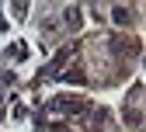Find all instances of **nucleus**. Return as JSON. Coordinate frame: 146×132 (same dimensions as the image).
Wrapping results in <instances>:
<instances>
[{
  "instance_id": "f257e3e1",
  "label": "nucleus",
  "mask_w": 146,
  "mask_h": 132,
  "mask_svg": "<svg viewBox=\"0 0 146 132\" xmlns=\"http://www.w3.org/2000/svg\"><path fill=\"white\" fill-rule=\"evenodd\" d=\"M66 21H70V28H80V11L77 7H66Z\"/></svg>"
}]
</instances>
